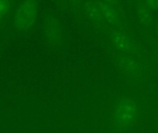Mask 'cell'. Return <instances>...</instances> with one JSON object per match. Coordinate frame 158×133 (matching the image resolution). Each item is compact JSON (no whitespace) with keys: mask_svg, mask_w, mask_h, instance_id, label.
<instances>
[{"mask_svg":"<svg viewBox=\"0 0 158 133\" xmlns=\"http://www.w3.org/2000/svg\"><path fill=\"white\" fill-rule=\"evenodd\" d=\"M126 69H128V72L131 74L137 75L141 72V67L134 60H128V62L126 63Z\"/></svg>","mask_w":158,"mask_h":133,"instance_id":"2","label":"cell"},{"mask_svg":"<svg viewBox=\"0 0 158 133\" xmlns=\"http://www.w3.org/2000/svg\"><path fill=\"white\" fill-rule=\"evenodd\" d=\"M136 118V107L128 102L119 105L117 110V119L122 124H130Z\"/></svg>","mask_w":158,"mask_h":133,"instance_id":"1","label":"cell"}]
</instances>
